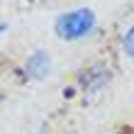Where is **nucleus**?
I'll return each instance as SVG.
<instances>
[{"label":"nucleus","instance_id":"39448f33","mask_svg":"<svg viewBox=\"0 0 134 134\" xmlns=\"http://www.w3.org/2000/svg\"><path fill=\"white\" fill-rule=\"evenodd\" d=\"M107 134H132V132H127V129H115V132H107Z\"/></svg>","mask_w":134,"mask_h":134},{"label":"nucleus","instance_id":"0eeeda50","mask_svg":"<svg viewBox=\"0 0 134 134\" xmlns=\"http://www.w3.org/2000/svg\"><path fill=\"white\" fill-rule=\"evenodd\" d=\"M34 134H37V132H34Z\"/></svg>","mask_w":134,"mask_h":134},{"label":"nucleus","instance_id":"20e7f679","mask_svg":"<svg viewBox=\"0 0 134 134\" xmlns=\"http://www.w3.org/2000/svg\"><path fill=\"white\" fill-rule=\"evenodd\" d=\"M122 49H124V54H127V59L134 61V25H129L127 29H124V34H122Z\"/></svg>","mask_w":134,"mask_h":134},{"label":"nucleus","instance_id":"f03ea898","mask_svg":"<svg viewBox=\"0 0 134 134\" xmlns=\"http://www.w3.org/2000/svg\"><path fill=\"white\" fill-rule=\"evenodd\" d=\"M110 81H112V68L107 64H100V61L85 66L78 73V85L85 93H100L105 85H110Z\"/></svg>","mask_w":134,"mask_h":134},{"label":"nucleus","instance_id":"f257e3e1","mask_svg":"<svg viewBox=\"0 0 134 134\" xmlns=\"http://www.w3.org/2000/svg\"><path fill=\"white\" fill-rule=\"evenodd\" d=\"M98 27V15L93 7H76V10L61 12L54 22V32L64 42H78L95 32Z\"/></svg>","mask_w":134,"mask_h":134},{"label":"nucleus","instance_id":"7ed1b4c3","mask_svg":"<svg viewBox=\"0 0 134 134\" xmlns=\"http://www.w3.org/2000/svg\"><path fill=\"white\" fill-rule=\"evenodd\" d=\"M51 68H54L51 54L46 49H34L25 59V64H22V73H25L29 81H44V78L51 73Z\"/></svg>","mask_w":134,"mask_h":134},{"label":"nucleus","instance_id":"423d86ee","mask_svg":"<svg viewBox=\"0 0 134 134\" xmlns=\"http://www.w3.org/2000/svg\"><path fill=\"white\" fill-rule=\"evenodd\" d=\"M5 29H7V25H5V22H0V34H3Z\"/></svg>","mask_w":134,"mask_h":134}]
</instances>
